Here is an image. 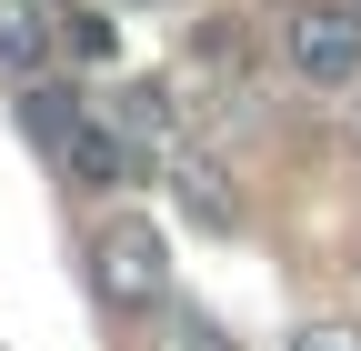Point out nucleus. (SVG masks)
<instances>
[{
    "label": "nucleus",
    "mask_w": 361,
    "mask_h": 351,
    "mask_svg": "<svg viewBox=\"0 0 361 351\" xmlns=\"http://www.w3.org/2000/svg\"><path fill=\"white\" fill-rule=\"evenodd\" d=\"M90 281H101V301H121V312H171V241H161V221H141V211L101 221Z\"/></svg>",
    "instance_id": "obj_1"
},
{
    "label": "nucleus",
    "mask_w": 361,
    "mask_h": 351,
    "mask_svg": "<svg viewBox=\"0 0 361 351\" xmlns=\"http://www.w3.org/2000/svg\"><path fill=\"white\" fill-rule=\"evenodd\" d=\"M291 70L311 80V91H351L361 80V20L331 11V0H291Z\"/></svg>",
    "instance_id": "obj_2"
},
{
    "label": "nucleus",
    "mask_w": 361,
    "mask_h": 351,
    "mask_svg": "<svg viewBox=\"0 0 361 351\" xmlns=\"http://www.w3.org/2000/svg\"><path fill=\"white\" fill-rule=\"evenodd\" d=\"M61 161L80 171L90 191H111V181H130V171H141V151H130V141H121V130H111L101 111H80V121L61 130Z\"/></svg>",
    "instance_id": "obj_3"
},
{
    "label": "nucleus",
    "mask_w": 361,
    "mask_h": 351,
    "mask_svg": "<svg viewBox=\"0 0 361 351\" xmlns=\"http://www.w3.org/2000/svg\"><path fill=\"white\" fill-rule=\"evenodd\" d=\"M61 51V20H51V0H0V61H11L20 80H40Z\"/></svg>",
    "instance_id": "obj_4"
},
{
    "label": "nucleus",
    "mask_w": 361,
    "mask_h": 351,
    "mask_svg": "<svg viewBox=\"0 0 361 351\" xmlns=\"http://www.w3.org/2000/svg\"><path fill=\"white\" fill-rule=\"evenodd\" d=\"M141 351H241L231 331H211L201 312H180V301H171V312H151V341Z\"/></svg>",
    "instance_id": "obj_5"
},
{
    "label": "nucleus",
    "mask_w": 361,
    "mask_h": 351,
    "mask_svg": "<svg viewBox=\"0 0 361 351\" xmlns=\"http://www.w3.org/2000/svg\"><path fill=\"white\" fill-rule=\"evenodd\" d=\"M171 171H180V191H191V211H211V221H231V181H221L211 161H191V151H171Z\"/></svg>",
    "instance_id": "obj_6"
},
{
    "label": "nucleus",
    "mask_w": 361,
    "mask_h": 351,
    "mask_svg": "<svg viewBox=\"0 0 361 351\" xmlns=\"http://www.w3.org/2000/svg\"><path fill=\"white\" fill-rule=\"evenodd\" d=\"M291 351H361V331H351V321H301Z\"/></svg>",
    "instance_id": "obj_7"
},
{
    "label": "nucleus",
    "mask_w": 361,
    "mask_h": 351,
    "mask_svg": "<svg viewBox=\"0 0 361 351\" xmlns=\"http://www.w3.org/2000/svg\"><path fill=\"white\" fill-rule=\"evenodd\" d=\"M130 11H161V0H130Z\"/></svg>",
    "instance_id": "obj_8"
}]
</instances>
